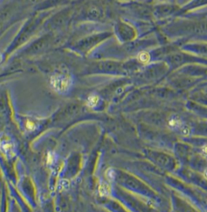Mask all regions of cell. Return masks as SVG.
Wrapping results in <instances>:
<instances>
[{
  "mask_svg": "<svg viewBox=\"0 0 207 212\" xmlns=\"http://www.w3.org/2000/svg\"><path fill=\"white\" fill-rule=\"evenodd\" d=\"M51 85L53 89L59 93L68 91L71 85V79L68 75L62 73H56L51 78Z\"/></svg>",
  "mask_w": 207,
  "mask_h": 212,
  "instance_id": "1",
  "label": "cell"
},
{
  "mask_svg": "<svg viewBox=\"0 0 207 212\" xmlns=\"http://www.w3.org/2000/svg\"><path fill=\"white\" fill-rule=\"evenodd\" d=\"M98 192L101 196H108L111 192V187L107 182L102 181L99 185Z\"/></svg>",
  "mask_w": 207,
  "mask_h": 212,
  "instance_id": "3",
  "label": "cell"
},
{
  "mask_svg": "<svg viewBox=\"0 0 207 212\" xmlns=\"http://www.w3.org/2000/svg\"><path fill=\"white\" fill-rule=\"evenodd\" d=\"M27 127L29 129H34V127H35V125H34L33 122H28V124H27Z\"/></svg>",
  "mask_w": 207,
  "mask_h": 212,
  "instance_id": "8",
  "label": "cell"
},
{
  "mask_svg": "<svg viewBox=\"0 0 207 212\" xmlns=\"http://www.w3.org/2000/svg\"><path fill=\"white\" fill-rule=\"evenodd\" d=\"M2 55L0 54V62H2Z\"/></svg>",
  "mask_w": 207,
  "mask_h": 212,
  "instance_id": "9",
  "label": "cell"
},
{
  "mask_svg": "<svg viewBox=\"0 0 207 212\" xmlns=\"http://www.w3.org/2000/svg\"><path fill=\"white\" fill-rule=\"evenodd\" d=\"M115 175H116L115 171L113 170L112 168H110V169H108V170L106 171V177H107L108 181H113V180L114 179Z\"/></svg>",
  "mask_w": 207,
  "mask_h": 212,
  "instance_id": "7",
  "label": "cell"
},
{
  "mask_svg": "<svg viewBox=\"0 0 207 212\" xmlns=\"http://www.w3.org/2000/svg\"><path fill=\"white\" fill-rule=\"evenodd\" d=\"M169 125L172 128H180L182 127V121L178 116H172L169 120Z\"/></svg>",
  "mask_w": 207,
  "mask_h": 212,
  "instance_id": "4",
  "label": "cell"
},
{
  "mask_svg": "<svg viewBox=\"0 0 207 212\" xmlns=\"http://www.w3.org/2000/svg\"><path fill=\"white\" fill-rule=\"evenodd\" d=\"M138 58L140 60V62H143V63H147L150 59V55L147 52H142L138 55Z\"/></svg>",
  "mask_w": 207,
  "mask_h": 212,
  "instance_id": "6",
  "label": "cell"
},
{
  "mask_svg": "<svg viewBox=\"0 0 207 212\" xmlns=\"http://www.w3.org/2000/svg\"><path fill=\"white\" fill-rule=\"evenodd\" d=\"M98 101H99V97L97 96V95H96V94H93V95H91L90 97H88L87 104L89 107L94 108V107H95V106L97 105Z\"/></svg>",
  "mask_w": 207,
  "mask_h": 212,
  "instance_id": "5",
  "label": "cell"
},
{
  "mask_svg": "<svg viewBox=\"0 0 207 212\" xmlns=\"http://www.w3.org/2000/svg\"><path fill=\"white\" fill-rule=\"evenodd\" d=\"M0 151L7 154H13V142L8 138L0 139Z\"/></svg>",
  "mask_w": 207,
  "mask_h": 212,
  "instance_id": "2",
  "label": "cell"
}]
</instances>
